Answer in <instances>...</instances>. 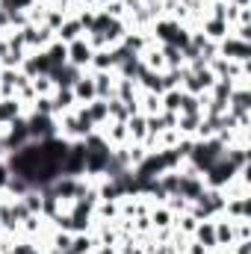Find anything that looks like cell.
I'll list each match as a JSON object with an SVG mask.
<instances>
[{"label": "cell", "mask_w": 251, "mask_h": 254, "mask_svg": "<svg viewBox=\"0 0 251 254\" xmlns=\"http://www.w3.org/2000/svg\"><path fill=\"white\" fill-rule=\"evenodd\" d=\"M189 213L204 222V219H216L219 213H225V192L222 190H204L198 201L189 204Z\"/></svg>", "instance_id": "obj_1"}, {"label": "cell", "mask_w": 251, "mask_h": 254, "mask_svg": "<svg viewBox=\"0 0 251 254\" xmlns=\"http://www.w3.org/2000/svg\"><path fill=\"white\" fill-rule=\"evenodd\" d=\"M237 175V166L234 163H228L225 157H219L201 178H204V184H207V190H225V184L231 181Z\"/></svg>", "instance_id": "obj_2"}, {"label": "cell", "mask_w": 251, "mask_h": 254, "mask_svg": "<svg viewBox=\"0 0 251 254\" xmlns=\"http://www.w3.org/2000/svg\"><path fill=\"white\" fill-rule=\"evenodd\" d=\"M216 57H225L234 63H251V45L234 39V36H225L222 42H216Z\"/></svg>", "instance_id": "obj_3"}, {"label": "cell", "mask_w": 251, "mask_h": 254, "mask_svg": "<svg viewBox=\"0 0 251 254\" xmlns=\"http://www.w3.org/2000/svg\"><path fill=\"white\" fill-rule=\"evenodd\" d=\"M27 130H30V142H45V139L57 136V119L54 116L30 113L27 116Z\"/></svg>", "instance_id": "obj_4"}, {"label": "cell", "mask_w": 251, "mask_h": 254, "mask_svg": "<svg viewBox=\"0 0 251 254\" xmlns=\"http://www.w3.org/2000/svg\"><path fill=\"white\" fill-rule=\"evenodd\" d=\"M92 57H95V51H92V45L86 42V36H80V39H74V42L68 45V65H74V68H80V71H89Z\"/></svg>", "instance_id": "obj_5"}, {"label": "cell", "mask_w": 251, "mask_h": 254, "mask_svg": "<svg viewBox=\"0 0 251 254\" xmlns=\"http://www.w3.org/2000/svg\"><path fill=\"white\" fill-rule=\"evenodd\" d=\"M213 231H216V249H231L237 243V234H234V219H228L225 213H219L213 219Z\"/></svg>", "instance_id": "obj_6"}, {"label": "cell", "mask_w": 251, "mask_h": 254, "mask_svg": "<svg viewBox=\"0 0 251 254\" xmlns=\"http://www.w3.org/2000/svg\"><path fill=\"white\" fill-rule=\"evenodd\" d=\"M92 80H95V95L101 101H113L116 98V71H89Z\"/></svg>", "instance_id": "obj_7"}, {"label": "cell", "mask_w": 251, "mask_h": 254, "mask_svg": "<svg viewBox=\"0 0 251 254\" xmlns=\"http://www.w3.org/2000/svg\"><path fill=\"white\" fill-rule=\"evenodd\" d=\"M80 74H83L80 68H74V65H68V63L57 65V68H51V71H48V77L54 80V86H57V89H71V86L80 80Z\"/></svg>", "instance_id": "obj_8"}, {"label": "cell", "mask_w": 251, "mask_h": 254, "mask_svg": "<svg viewBox=\"0 0 251 254\" xmlns=\"http://www.w3.org/2000/svg\"><path fill=\"white\" fill-rule=\"evenodd\" d=\"M71 92H74V101H77V104H92V101L98 98V95H95V80H92L89 71L80 74V80L71 86Z\"/></svg>", "instance_id": "obj_9"}, {"label": "cell", "mask_w": 251, "mask_h": 254, "mask_svg": "<svg viewBox=\"0 0 251 254\" xmlns=\"http://www.w3.org/2000/svg\"><path fill=\"white\" fill-rule=\"evenodd\" d=\"M201 33L210 39V42H222L225 36H231V24L228 21H222V18H204L201 21Z\"/></svg>", "instance_id": "obj_10"}, {"label": "cell", "mask_w": 251, "mask_h": 254, "mask_svg": "<svg viewBox=\"0 0 251 254\" xmlns=\"http://www.w3.org/2000/svg\"><path fill=\"white\" fill-rule=\"evenodd\" d=\"M148 222H151L154 231H166V228H175V213L166 204H154L151 213H148Z\"/></svg>", "instance_id": "obj_11"}, {"label": "cell", "mask_w": 251, "mask_h": 254, "mask_svg": "<svg viewBox=\"0 0 251 254\" xmlns=\"http://www.w3.org/2000/svg\"><path fill=\"white\" fill-rule=\"evenodd\" d=\"M80 36H86V30H83V24L77 21V15H65L63 27L57 30V39H60L63 45H71V42L80 39Z\"/></svg>", "instance_id": "obj_12"}, {"label": "cell", "mask_w": 251, "mask_h": 254, "mask_svg": "<svg viewBox=\"0 0 251 254\" xmlns=\"http://www.w3.org/2000/svg\"><path fill=\"white\" fill-rule=\"evenodd\" d=\"M21 116H24V104L18 98H0V127L12 125Z\"/></svg>", "instance_id": "obj_13"}, {"label": "cell", "mask_w": 251, "mask_h": 254, "mask_svg": "<svg viewBox=\"0 0 251 254\" xmlns=\"http://www.w3.org/2000/svg\"><path fill=\"white\" fill-rule=\"evenodd\" d=\"M228 219H251V198H225Z\"/></svg>", "instance_id": "obj_14"}, {"label": "cell", "mask_w": 251, "mask_h": 254, "mask_svg": "<svg viewBox=\"0 0 251 254\" xmlns=\"http://www.w3.org/2000/svg\"><path fill=\"white\" fill-rule=\"evenodd\" d=\"M51 104H54V116L71 113V110L77 107V101H74V92H71V89H54V95H51Z\"/></svg>", "instance_id": "obj_15"}, {"label": "cell", "mask_w": 251, "mask_h": 254, "mask_svg": "<svg viewBox=\"0 0 251 254\" xmlns=\"http://www.w3.org/2000/svg\"><path fill=\"white\" fill-rule=\"evenodd\" d=\"M136 110H139L142 116H157V113L163 110V104H160V95H154V92H142V89H139Z\"/></svg>", "instance_id": "obj_16"}, {"label": "cell", "mask_w": 251, "mask_h": 254, "mask_svg": "<svg viewBox=\"0 0 251 254\" xmlns=\"http://www.w3.org/2000/svg\"><path fill=\"white\" fill-rule=\"evenodd\" d=\"M192 240H195V243H201L207 252H210V249H216V231H213V219H204V222H198V228H195Z\"/></svg>", "instance_id": "obj_17"}, {"label": "cell", "mask_w": 251, "mask_h": 254, "mask_svg": "<svg viewBox=\"0 0 251 254\" xmlns=\"http://www.w3.org/2000/svg\"><path fill=\"white\" fill-rule=\"evenodd\" d=\"M204 190H207V184H204V178H201V175H198V178H184L178 195H184L189 204H192V201H198V198H201V192H204Z\"/></svg>", "instance_id": "obj_18"}, {"label": "cell", "mask_w": 251, "mask_h": 254, "mask_svg": "<svg viewBox=\"0 0 251 254\" xmlns=\"http://www.w3.org/2000/svg\"><path fill=\"white\" fill-rule=\"evenodd\" d=\"M125 125H127V133H130V142H145L148 125H145V116H142V113H133Z\"/></svg>", "instance_id": "obj_19"}, {"label": "cell", "mask_w": 251, "mask_h": 254, "mask_svg": "<svg viewBox=\"0 0 251 254\" xmlns=\"http://www.w3.org/2000/svg\"><path fill=\"white\" fill-rule=\"evenodd\" d=\"M45 57H48V63L54 65V68H57V65H65L68 63V45H63L60 39H54V42L45 48Z\"/></svg>", "instance_id": "obj_20"}, {"label": "cell", "mask_w": 251, "mask_h": 254, "mask_svg": "<svg viewBox=\"0 0 251 254\" xmlns=\"http://www.w3.org/2000/svg\"><path fill=\"white\" fill-rule=\"evenodd\" d=\"M95 219L98 222H116L119 219V201H101L95 204Z\"/></svg>", "instance_id": "obj_21"}, {"label": "cell", "mask_w": 251, "mask_h": 254, "mask_svg": "<svg viewBox=\"0 0 251 254\" xmlns=\"http://www.w3.org/2000/svg\"><path fill=\"white\" fill-rule=\"evenodd\" d=\"M181 98H184V89H166L163 95H160V104H163V110L166 113H181Z\"/></svg>", "instance_id": "obj_22"}, {"label": "cell", "mask_w": 251, "mask_h": 254, "mask_svg": "<svg viewBox=\"0 0 251 254\" xmlns=\"http://www.w3.org/2000/svg\"><path fill=\"white\" fill-rule=\"evenodd\" d=\"M71 254H89L95 252V237L86 231V234H74L71 237V249H68Z\"/></svg>", "instance_id": "obj_23"}, {"label": "cell", "mask_w": 251, "mask_h": 254, "mask_svg": "<svg viewBox=\"0 0 251 254\" xmlns=\"http://www.w3.org/2000/svg\"><path fill=\"white\" fill-rule=\"evenodd\" d=\"M30 83H33V92H36V98H51V95H54V89H57V86H54V80H51L48 74H42V77H33Z\"/></svg>", "instance_id": "obj_24"}, {"label": "cell", "mask_w": 251, "mask_h": 254, "mask_svg": "<svg viewBox=\"0 0 251 254\" xmlns=\"http://www.w3.org/2000/svg\"><path fill=\"white\" fill-rule=\"evenodd\" d=\"M27 190H30V184H27L24 178H18V175H9V181H6V187H3V192H6L9 198H21Z\"/></svg>", "instance_id": "obj_25"}, {"label": "cell", "mask_w": 251, "mask_h": 254, "mask_svg": "<svg viewBox=\"0 0 251 254\" xmlns=\"http://www.w3.org/2000/svg\"><path fill=\"white\" fill-rule=\"evenodd\" d=\"M107 107H110V122H127V119H130V110H127V104H122L119 98L107 101Z\"/></svg>", "instance_id": "obj_26"}, {"label": "cell", "mask_w": 251, "mask_h": 254, "mask_svg": "<svg viewBox=\"0 0 251 254\" xmlns=\"http://www.w3.org/2000/svg\"><path fill=\"white\" fill-rule=\"evenodd\" d=\"M163 204H166V207H169L175 216H184V213H189V201L184 198V195H169Z\"/></svg>", "instance_id": "obj_27"}, {"label": "cell", "mask_w": 251, "mask_h": 254, "mask_svg": "<svg viewBox=\"0 0 251 254\" xmlns=\"http://www.w3.org/2000/svg\"><path fill=\"white\" fill-rule=\"evenodd\" d=\"M9 175H12V172H9V166H6V163H0V190L6 187V181H9Z\"/></svg>", "instance_id": "obj_28"}, {"label": "cell", "mask_w": 251, "mask_h": 254, "mask_svg": "<svg viewBox=\"0 0 251 254\" xmlns=\"http://www.w3.org/2000/svg\"><path fill=\"white\" fill-rule=\"evenodd\" d=\"M80 6H95V0H80Z\"/></svg>", "instance_id": "obj_29"}, {"label": "cell", "mask_w": 251, "mask_h": 254, "mask_svg": "<svg viewBox=\"0 0 251 254\" xmlns=\"http://www.w3.org/2000/svg\"><path fill=\"white\" fill-rule=\"evenodd\" d=\"M89 254H98V252H89Z\"/></svg>", "instance_id": "obj_30"}]
</instances>
